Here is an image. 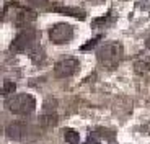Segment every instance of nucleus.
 Here are the masks:
<instances>
[{"instance_id": "nucleus-11", "label": "nucleus", "mask_w": 150, "mask_h": 144, "mask_svg": "<svg viewBox=\"0 0 150 144\" xmlns=\"http://www.w3.org/2000/svg\"><path fill=\"white\" fill-rule=\"evenodd\" d=\"M56 123H57V115L56 113H44L39 118V125H41L42 128H51V126H54Z\"/></svg>"}, {"instance_id": "nucleus-12", "label": "nucleus", "mask_w": 150, "mask_h": 144, "mask_svg": "<svg viewBox=\"0 0 150 144\" xmlns=\"http://www.w3.org/2000/svg\"><path fill=\"white\" fill-rule=\"evenodd\" d=\"M65 141L69 144H79L80 143V134L75 129H67L65 131Z\"/></svg>"}, {"instance_id": "nucleus-3", "label": "nucleus", "mask_w": 150, "mask_h": 144, "mask_svg": "<svg viewBox=\"0 0 150 144\" xmlns=\"http://www.w3.org/2000/svg\"><path fill=\"white\" fill-rule=\"evenodd\" d=\"M36 33H34L33 28H26V30H23L21 33L13 39V43L10 44V51L13 53H23V51H30L36 43Z\"/></svg>"}, {"instance_id": "nucleus-9", "label": "nucleus", "mask_w": 150, "mask_h": 144, "mask_svg": "<svg viewBox=\"0 0 150 144\" xmlns=\"http://www.w3.org/2000/svg\"><path fill=\"white\" fill-rule=\"evenodd\" d=\"M54 11L62 13V15H70L77 20H85V11L82 8H72V7H62V5H56Z\"/></svg>"}, {"instance_id": "nucleus-10", "label": "nucleus", "mask_w": 150, "mask_h": 144, "mask_svg": "<svg viewBox=\"0 0 150 144\" xmlns=\"http://www.w3.org/2000/svg\"><path fill=\"white\" fill-rule=\"evenodd\" d=\"M28 56H30V59L34 62V64H41V62L46 59V51H44V48H42V46L34 44L33 48L28 51Z\"/></svg>"}, {"instance_id": "nucleus-15", "label": "nucleus", "mask_w": 150, "mask_h": 144, "mask_svg": "<svg viewBox=\"0 0 150 144\" xmlns=\"http://www.w3.org/2000/svg\"><path fill=\"white\" fill-rule=\"evenodd\" d=\"M101 39V36H95L93 39H90V41L86 43V44H83V46H80V51H83V53H86V51H90L91 48H93L95 44H96L98 41Z\"/></svg>"}, {"instance_id": "nucleus-5", "label": "nucleus", "mask_w": 150, "mask_h": 144, "mask_svg": "<svg viewBox=\"0 0 150 144\" xmlns=\"http://www.w3.org/2000/svg\"><path fill=\"white\" fill-rule=\"evenodd\" d=\"M79 71V61L75 57H64L54 66V76L57 79H65V77L74 76Z\"/></svg>"}, {"instance_id": "nucleus-2", "label": "nucleus", "mask_w": 150, "mask_h": 144, "mask_svg": "<svg viewBox=\"0 0 150 144\" xmlns=\"http://www.w3.org/2000/svg\"><path fill=\"white\" fill-rule=\"evenodd\" d=\"M7 108L13 115H30L36 108V100L30 93H18L7 102Z\"/></svg>"}, {"instance_id": "nucleus-19", "label": "nucleus", "mask_w": 150, "mask_h": 144, "mask_svg": "<svg viewBox=\"0 0 150 144\" xmlns=\"http://www.w3.org/2000/svg\"><path fill=\"white\" fill-rule=\"evenodd\" d=\"M145 46H147V49H150V36L145 39Z\"/></svg>"}, {"instance_id": "nucleus-13", "label": "nucleus", "mask_w": 150, "mask_h": 144, "mask_svg": "<svg viewBox=\"0 0 150 144\" xmlns=\"http://www.w3.org/2000/svg\"><path fill=\"white\" fill-rule=\"evenodd\" d=\"M56 108H57V100L56 98H47L42 105V111L44 113H56Z\"/></svg>"}, {"instance_id": "nucleus-7", "label": "nucleus", "mask_w": 150, "mask_h": 144, "mask_svg": "<svg viewBox=\"0 0 150 144\" xmlns=\"http://www.w3.org/2000/svg\"><path fill=\"white\" fill-rule=\"evenodd\" d=\"M11 20H13V23H15L16 26H25V25H30L31 21L36 20V13L33 10H28V8L16 7L15 11H13Z\"/></svg>"}, {"instance_id": "nucleus-18", "label": "nucleus", "mask_w": 150, "mask_h": 144, "mask_svg": "<svg viewBox=\"0 0 150 144\" xmlns=\"http://www.w3.org/2000/svg\"><path fill=\"white\" fill-rule=\"evenodd\" d=\"M83 144H101L100 141H98V138L96 136H93V134H90V136L86 138V141Z\"/></svg>"}, {"instance_id": "nucleus-6", "label": "nucleus", "mask_w": 150, "mask_h": 144, "mask_svg": "<svg viewBox=\"0 0 150 144\" xmlns=\"http://www.w3.org/2000/svg\"><path fill=\"white\" fill-rule=\"evenodd\" d=\"M7 136L13 141H21L28 136L30 133V126L26 125L25 121H13L7 126Z\"/></svg>"}, {"instance_id": "nucleus-16", "label": "nucleus", "mask_w": 150, "mask_h": 144, "mask_svg": "<svg viewBox=\"0 0 150 144\" xmlns=\"http://www.w3.org/2000/svg\"><path fill=\"white\" fill-rule=\"evenodd\" d=\"M108 21H109L108 15L101 16V18H96V20H93V28H98V26H103V25H105V23H108Z\"/></svg>"}, {"instance_id": "nucleus-8", "label": "nucleus", "mask_w": 150, "mask_h": 144, "mask_svg": "<svg viewBox=\"0 0 150 144\" xmlns=\"http://www.w3.org/2000/svg\"><path fill=\"white\" fill-rule=\"evenodd\" d=\"M132 67H134V72L139 74V76H144L150 71V59L145 56V54H139L135 57V61L132 62Z\"/></svg>"}, {"instance_id": "nucleus-1", "label": "nucleus", "mask_w": 150, "mask_h": 144, "mask_svg": "<svg viewBox=\"0 0 150 144\" xmlns=\"http://www.w3.org/2000/svg\"><path fill=\"white\" fill-rule=\"evenodd\" d=\"M96 59L105 69L117 67V64H119L121 59H122V44L117 43V41L105 43L103 46L98 48Z\"/></svg>"}, {"instance_id": "nucleus-4", "label": "nucleus", "mask_w": 150, "mask_h": 144, "mask_svg": "<svg viewBox=\"0 0 150 144\" xmlns=\"http://www.w3.org/2000/svg\"><path fill=\"white\" fill-rule=\"evenodd\" d=\"M74 38V28L69 23H56L49 30V39L56 44H64Z\"/></svg>"}, {"instance_id": "nucleus-14", "label": "nucleus", "mask_w": 150, "mask_h": 144, "mask_svg": "<svg viewBox=\"0 0 150 144\" xmlns=\"http://www.w3.org/2000/svg\"><path fill=\"white\" fill-rule=\"evenodd\" d=\"M13 90H16V83L15 82H4V85H2V95H8L11 93Z\"/></svg>"}, {"instance_id": "nucleus-17", "label": "nucleus", "mask_w": 150, "mask_h": 144, "mask_svg": "<svg viewBox=\"0 0 150 144\" xmlns=\"http://www.w3.org/2000/svg\"><path fill=\"white\" fill-rule=\"evenodd\" d=\"M28 4L31 7H44L47 4V0H28Z\"/></svg>"}]
</instances>
